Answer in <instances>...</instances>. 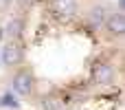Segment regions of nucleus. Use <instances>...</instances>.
Segmentation results:
<instances>
[{"mask_svg": "<svg viewBox=\"0 0 125 110\" xmlns=\"http://www.w3.org/2000/svg\"><path fill=\"white\" fill-rule=\"evenodd\" d=\"M77 9H79V2L77 0H51V11L57 18H62V20L73 18L77 13Z\"/></svg>", "mask_w": 125, "mask_h": 110, "instance_id": "obj_1", "label": "nucleus"}, {"mask_svg": "<svg viewBox=\"0 0 125 110\" xmlns=\"http://www.w3.org/2000/svg\"><path fill=\"white\" fill-rule=\"evenodd\" d=\"M103 26H105V31H108L110 35H114V37H121V35L125 33V15H123V11L108 13V18H105Z\"/></svg>", "mask_w": 125, "mask_h": 110, "instance_id": "obj_2", "label": "nucleus"}, {"mask_svg": "<svg viewBox=\"0 0 125 110\" xmlns=\"http://www.w3.org/2000/svg\"><path fill=\"white\" fill-rule=\"evenodd\" d=\"M13 88H15L18 95L29 97V95L33 93V75H31L29 71H18L15 77H13Z\"/></svg>", "mask_w": 125, "mask_h": 110, "instance_id": "obj_3", "label": "nucleus"}, {"mask_svg": "<svg viewBox=\"0 0 125 110\" xmlns=\"http://www.w3.org/2000/svg\"><path fill=\"white\" fill-rule=\"evenodd\" d=\"M92 79H94L97 84H112V82L116 79V68H114L112 64H108V62H101V64L94 66Z\"/></svg>", "mask_w": 125, "mask_h": 110, "instance_id": "obj_4", "label": "nucleus"}, {"mask_svg": "<svg viewBox=\"0 0 125 110\" xmlns=\"http://www.w3.org/2000/svg\"><path fill=\"white\" fill-rule=\"evenodd\" d=\"M24 60V51L15 44V42H9L4 49H2V62L7 64V66H15V64H20Z\"/></svg>", "mask_w": 125, "mask_h": 110, "instance_id": "obj_5", "label": "nucleus"}, {"mask_svg": "<svg viewBox=\"0 0 125 110\" xmlns=\"http://www.w3.org/2000/svg\"><path fill=\"white\" fill-rule=\"evenodd\" d=\"M24 24H26L24 18H13V20L7 24V37H9V42H13V40H18V37L22 35Z\"/></svg>", "mask_w": 125, "mask_h": 110, "instance_id": "obj_6", "label": "nucleus"}, {"mask_svg": "<svg viewBox=\"0 0 125 110\" xmlns=\"http://www.w3.org/2000/svg\"><path fill=\"white\" fill-rule=\"evenodd\" d=\"M105 18H108V13H105V9H103L101 4L90 9V15H88V20H90V24H92V26H103Z\"/></svg>", "mask_w": 125, "mask_h": 110, "instance_id": "obj_7", "label": "nucleus"}, {"mask_svg": "<svg viewBox=\"0 0 125 110\" xmlns=\"http://www.w3.org/2000/svg\"><path fill=\"white\" fill-rule=\"evenodd\" d=\"M11 4H13V0H0V13L9 11V9H11Z\"/></svg>", "mask_w": 125, "mask_h": 110, "instance_id": "obj_8", "label": "nucleus"}]
</instances>
